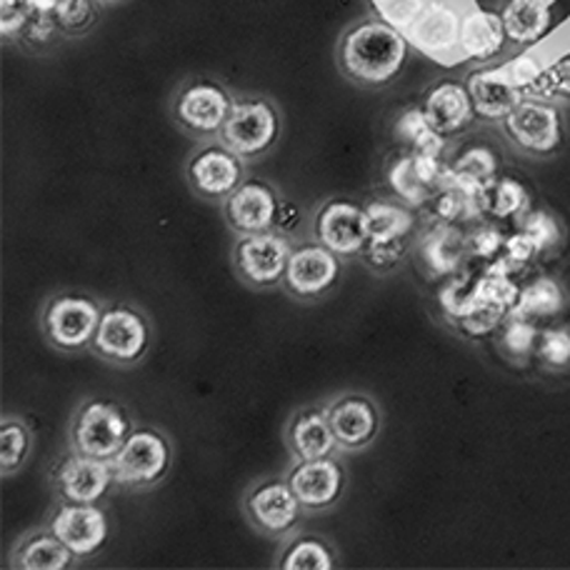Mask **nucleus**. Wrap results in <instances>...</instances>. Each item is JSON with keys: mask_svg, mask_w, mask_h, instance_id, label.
I'll list each match as a JSON object with an SVG mask.
<instances>
[{"mask_svg": "<svg viewBox=\"0 0 570 570\" xmlns=\"http://www.w3.org/2000/svg\"><path fill=\"white\" fill-rule=\"evenodd\" d=\"M233 108L230 96L213 80H196L180 90L176 100V118L183 128L196 136L220 134Z\"/></svg>", "mask_w": 570, "mask_h": 570, "instance_id": "1a4fd4ad", "label": "nucleus"}, {"mask_svg": "<svg viewBox=\"0 0 570 570\" xmlns=\"http://www.w3.org/2000/svg\"><path fill=\"white\" fill-rule=\"evenodd\" d=\"M276 226L281 230H293L295 226H298V208L291 206V203H283V206H278Z\"/></svg>", "mask_w": 570, "mask_h": 570, "instance_id": "49530a36", "label": "nucleus"}, {"mask_svg": "<svg viewBox=\"0 0 570 570\" xmlns=\"http://www.w3.org/2000/svg\"><path fill=\"white\" fill-rule=\"evenodd\" d=\"M501 18L508 40L518 46H533L551 30V8L546 0H505Z\"/></svg>", "mask_w": 570, "mask_h": 570, "instance_id": "5701e85b", "label": "nucleus"}, {"mask_svg": "<svg viewBox=\"0 0 570 570\" xmlns=\"http://www.w3.org/2000/svg\"><path fill=\"white\" fill-rule=\"evenodd\" d=\"M505 26L501 13L475 8L461 18V40L458 50L471 60H491L505 48Z\"/></svg>", "mask_w": 570, "mask_h": 570, "instance_id": "4be33fe9", "label": "nucleus"}, {"mask_svg": "<svg viewBox=\"0 0 570 570\" xmlns=\"http://www.w3.org/2000/svg\"><path fill=\"white\" fill-rule=\"evenodd\" d=\"M341 263L331 248L321 246H303L291 250L288 268H285V285L291 293L301 298H315L323 295L333 283L338 281Z\"/></svg>", "mask_w": 570, "mask_h": 570, "instance_id": "ddd939ff", "label": "nucleus"}, {"mask_svg": "<svg viewBox=\"0 0 570 570\" xmlns=\"http://www.w3.org/2000/svg\"><path fill=\"white\" fill-rule=\"evenodd\" d=\"M278 110L263 98L236 100L223 124L220 138L240 158H258L278 140Z\"/></svg>", "mask_w": 570, "mask_h": 570, "instance_id": "f03ea898", "label": "nucleus"}, {"mask_svg": "<svg viewBox=\"0 0 570 570\" xmlns=\"http://www.w3.org/2000/svg\"><path fill=\"white\" fill-rule=\"evenodd\" d=\"M505 250H508V258H511L513 263L531 261V258L535 256V253H538L533 238L528 236L525 230L518 233V236H513V238H508V240H505Z\"/></svg>", "mask_w": 570, "mask_h": 570, "instance_id": "c03bdc74", "label": "nucleus"}, {"mask_svg": "<svg viewBox=\"0 0 570 570\" xmlns=\"http://www.w3.org/2000/svg\"><path fill=\"white\" fill-rule=\"evenodd\" d=\"M100 315L98 305L83 295H60L46 311V333L58 348L78 351L94 343Z\"/></svg>", "mask_w": 570, "mask_h": 570, "instance_id": "0eeeda50", "label": "nucleus"}, {"mask_svg": "<svg viewBox=\"0 0 570 570\" xmlns=\"http://www.w3.org/2000/svg\"><path fill=\"white\" fill-rule=\"evenodd\" d=\"M368 228H371V240H395L403 238L405 233L413 228L411 213L395 206V203H371L368 208Z\"/></svg>", "mask_w": 570, "mask_h": 570, "instance_id": "c85d7f7f", "label": "nucleus"}, {"mask_svg": "<svg viewBox=\"0 0 570 570\" xmlns=\"http://www.w3.org/2000/svg\"><path fill=\"white\" fill-rule=\"evenodd\" d=\"M116 483L130 488H146L158 483L170 465V445L166 438L150 428L134 431L114 461Z\"/></svg>", "mask_w": 570, "mask_h": 570, "instance_id": "20e7f679", "label": "nucleus"}, {"mask_svg": "<svg viewBox=\"0 0 570 570\" xmlns=\"http://www.w3.org/2000/svg\"><path fill=\"white\" fill-rule=\"evenodd\" d=\"M395 136H399L403 142H409L415 153H428V156H441L445 146L443 142L445 136H441L438 130L431 128L423 108L405 110V114L399 118V124H395Z\"/></svg>", "mask_w": 570, "mask_h": 570, "instance_id": "cd10ccee", "label": "nucleus"}, {"mask_svg": "<svg viewBox=\"0 0 570 570\" xmlns=\"http://www.w3.org/2000/svg\"><path fill=\"white\" fill-rule=\"evenodd\" d=\"M0 463H3V475H10L23 465L26 455L30 451V431L18 419H6L3 431H0Z\"/></svg>", "mask_w": 570, "mask_h": 570, "instance_id": "2f4dec72", "label": "nucleus"}, {"mask_svg": "<svg viewBox=\"0 0 570 570\" xmlns=\"http://www.w3.org/2000/svg\"><path fill=\"white\" fill-rule=\"evenodd\" d=\"M503 246V238L501 233L493 230V228H481L478 233H473L471 236V250L475 253V256L481 258H491L498 253V248Z\"/></svg>", "mask_w": 570, "mask_h": 570, "instance_id": "37998d69", "label": "nucleus"}, {"mask_svg": "<svg viewBox=\"0 0 570 570\" xmlns=\"http://www.w3.org/2000/svg\"><path fill=\"white\" fill-rule=\"evenodd\" d=\"M130 433L128 415L116 403L90 401L73 423V448L80 455L114 461Z\"/></svg>", "mask_w": 570, "mask_h": 570, "instance_id": "7ed1b4c3", "label": "nucleus"}, {"mask_svg": "<svg viewBox=\"0 0 570 570\" xmlns=\"http://www.w3.org/2000/svg\"><path fill=\"white\" fill-rule=\"evenodd\" d=\"M226 216L230 228L240 236L250 233H266L276 226L278 198L266 183L248 180L230 193L226 203Z\"/></svg>", "mask_w": 570, "mask_h": 570, "instance_id": "2eb2a0df", "label": "nucleus"}, {"mask_svg": "<svg viewBox=\"0 0 570 570\" xmlns=\"http://www.w3.org/2000/svg\"><path fill=\"white\" fill-rule=\"evenodd\" d=\"M528 203V193L513 178H491L478 193V208L495 218H511Z\"/></svg>", "mask_w": 570, "mask_h": 570, "instance_id": "bb28decb", "label": "nucleus"}, {"mask_svg": "<svg viewBox=\"0 0 570 570\" xmlns=\"http://www.w3.org/2000/svg\"><path fill=\"white\" fill-rule=\"evenodd\" d=\"M281 568L285 570H331L333 568V556L328 548L315 538H303V541H295L288 551H285Z\"/></svg>", "mask_w": 570, "mask_h": 570, "instance_id": "7c9ffc66", "label": "nucleus"}, {"mask_svg": "<svg viewBox=\"0 0 570 570\" xmlns=\"http://www.w3.org/2000/svg\"><path fill=\"white\" fill-rule=\"evenodd\" d=\"M335 433L328 421V411H308L298 415L291 425V448L301 461L331 458L335 451Z\"/></svg>", "mask_w": 570, "mask_h": 570, "instance_id": "b1692460", "label": "nucleus"}, {"mask_svg": "<svg viewBox=\"0 0 570 570\" xmlns=\"http://www.w3.org/2000/svg\"><path fill=\"white\" fill-rule=\"evenodd\" d=\"M328 421L343 448L368 445L379 433V411L365 395H343L328 409Z\"/></svg>", "mask_w": 570, "mask_h": 570, "instance_id": "412c9836", "label": "nucleus"}, {"mask_svg": "<svg viewBox=\"0 0 570 570\" xmlns=\"http://www.w3.org/2000/svg\"><path fill=\"white\" fill-rule=\"evenodd\" d=\"M373 6L379 10L381 20L403 30V33H409L411 26L425 10L428 0H373Z\"/></svg>", "mask_w": 570, "mask_h": 570, "instance_id": "72a5a7b5", "label": "nucleus"}, {"mask_svg": "<svg viewBox=\"0 0 570 570\" xmlns=\"http://www.w3.org/2000/svg\"><path fill=\"white\" fill-rule=\"evenodd\" d=\"M76 553L53 533L36 535L20 546L16 566L23 570H63L73 563Z\"/></svg>", "mask_w": 570, "mask_h": 570, "instance_id": "393cba45", "label": "nucleus"}, {"mask_svg": "<svg viewBox=\"0 0 570 570\" xmlns=\"http://www.w3.org/2000/svg\"><path fill=\"white\" fill-rule=\"evenodd\" d=\"M114 481V463L104 461V458H90L80 453L66 458L56 475L58 493L68 503H96L108 493Z\"/></svg>", "mask_w": 570, "mask_h": 570, "instance_id": "f8f14e48", "label": "nucleus"}, {"mask_svg": "<svg viewBox=\"0 0 570 570\" xmlns=\"http://www.w3.org/2000/svg\"><path fill=\"white\" fill-rule=\"evenodd\" d=\"M150 343V328L142 313L128 308V305H116L100 315L96 331V353L100 358L114 363H136L146 353Z\"/></svg>", "mask_w": 570, "mask_h": 570, "instance_id": "423d86ee", "label": "nucleus"}, {"mask_svg": "<svg viewBox=\"0 0 570 570\" xmlns=\"http://www.w3.org/2000/svg\"><path fill=\"white\" fill-rule=\"evenodd\" d=\"M33 10H30L28 0H3L0 3V28H3V36H18L20 30H26L33 20Z\"/></svg>", "mask_w": 570, "mask_h": 570, "instance_id": "58836bf2", "label": "nucleus"}, {"mask_svg": "<svg viewBox=\"0 0 570 570\" xmlns=\"http://www.w3.org/2000/svg\"><path fill=\"white\" fill-rule=\"evenodd\" d=\"M538 355L551 368H566L570 363V331L551 328L538 338Z\"/></svg>", "mask_w": 570, "mask_h": 570, "instance_id": "c9c22d12", "label": "nucleus"}, {"mask_svg": "<svg viewBox=\"0 0 570 570\" xmlns=\"http://www.w3.org/2000/svg\"><path fill=\"white\" fill-rule=\"evenodd\" d=\"M403 256V238L395 240H371L368 243V261L375 268H391Z\"/></svg>", "mask_w": 570, "mask_h": 570, "instance_id": "ea45409f", "label": "nucleus"}, {"mask_svg": "<svg viewBox=\"0 0 570 570\" xmlns=\"http://www.w3.org/2000/svg\"><path fill=\"white\" fill-rule=\"evenodd\" d=\"M50 533L58 535L76 558L98 553L108 541V518L96 503H68L58 508L50 523Z\"/></svg>", "mask_w": 570, "mask_h": 570, "instance_id": "9b49d317", "label": "nucleus"}, {"mask_svg": "<svg viewBox=\"0 0 570 570\" xmlns=\"http://www.w3.org/2000/svg\"><path fill=\"white\" fill-rule=\"evenodd\" d=\"M73 3L76 0H28V6L36 16H56V18L63 16Z\"/></svg>", "mask_w": 570, "mask_h": 570, "instance_id": "a18cd8bd", "label": "nucleus"}, {"mask_svg": "<svg viewBox=\"0 0 570 570\" xmlns=\"http://www.w3.org/2000/svg\"><path fill=\"white\" fill-rule=\"evenodd\" d=\"M315 233L325 248L335 256H355L371 243L368 213L348 200H331L318 213Z\"/></svg>", "mask_w": 570, "mask_h": 570, "instance_id": "9d476101", "label": "nucleus"}, {"mask_svg": "<svg viewBox=\"0 0 570 570\" xmlns=\"http://www.w3.org/2000/svg\"><path fill=\"white\" fill-rule=\"evenodd\" d=\"M570 98V58L558 60V63L543 68L541 78L535 80L533 88L528 90L525 98Z\"/></svg>", "mask_w": 570, "mask_h": 570, "instance_id": "473e14b6", "label": "nucleus"}, {"mask_svg": "<svg viewBox=\"0 0 570 570\" xmlns=\"http://www.w3.org/2000/svg\"><path fill=\"white\" fill-rule=\"evenodd\" d=\"M391 178V186L393 190L399 193L401 198H405L409 203H415V206H421L428 198L433 196V188L428 186V183L421 178L419 168H415V160H413V153L411 156H403L401 160L393 163V168L389 173Z\"/></svg>", "mask_w": 570, "mask_h": 570, "instance_id": "c756f323", "label": "nucleus"}, {"mask_svg": "<svg viewBox=\"0 0 570 570\" xmlns=\"http://www.w3.org/2000/svg\"><path fill=\"white\" fill-rule=\"evenodd\" d=\"M190 186L206 198H228L240 186L243 166L228 146H208L196 153L188 166Z\"/></svg>", "mask_w": 570, "mask_h": 570, "instance_id": "4468645a", "label": "nucleus"}, {"mask_svg": "<svg viewBox=\"0 0 570 570\" xmlns=\"http://www.w3.org/2000/svg\"><path fill=\"white\" fill-rule=\"evenodd\" d=\"M236 268L243 281H248L258 288L278 283L285 278V268H288L291 248L283 238L273 236V233H250V236H240L236 243Z\"/></svg>", "mask_w": 570, "mask_h": 570, "instance_id": "6e6552de", "label": "nucleus"}, {"mask_svg": "<svg viewBox=\"0 0 570 570\" xmlns=\"http://www.w3.org/2000/svg\"><path fill=\"white\" fill-rule=\"evenodd\" d=\"M423 114L438 134L453 136L473 124L475 108L465 86L455 83V80H443L425 96Z\"/></svg>", "mask_w": 570, "mask_h": 570, "instance_id": "aec40b11", "label": "nucleus"}, {"mask_svg": "<svg viewBox=\"0 0 570 570\" xmlns=\"http://www.w3.org/2000/svg\"><path fill=\"white\" fill-rule=\"evenodd\" d=\"M503 315H505V311L498 308V305H493V303L473 301L468 313L461 315V323L471 335H483V333H491L495 325L503 321Z\"/></svg>", "mask_w": 570, "mask_h": 570, "instance_id": "e433bc0d", "label": "nucleus"}, {"mask_svg": "<svg viewBox=\"0 0 570 570\" xmlns=\"http://www.w3.org/2000/svg\"><path fill=\"white\" fill-rule=\"evenodd\" d=\"M468 94H471L475 116L485 120H505L525 98L503 68L475 70L468 76Z\"/></svg>", "mask_w": 570, "mask_h": 570, "instance_id": "6ab92c4d", "label": "nucleus"}, {"mask_svg": "<svg viewBox=\"0 0 570 570\" xmlns=\"http://www.w3.org/2000/svg\"><path fill=\"white\" fill-rule=\"evenodd\" d=\"M425 256H428V261H431V266L438 273L451 271L455 266V261H458V253L451 248L448 233H443V236H438V238L433 236V240L428 243V248H425Z\"/></svg>", "mask_w": 570, "mask_h": 570, "instance_id": "a19ab883", "label": "nucleus"}, {"mask_svg": "<svg viewBox=\"0 0 570 570\" xmlns=\"http://www.w3.org/2000/svg\"><path fill=\"white\" fill-rule=\"evenodd\" d=\"M288 483L303 508L321 511V508H328L338 501L343 471L331 458H313V461H301L293 468L288 473Z\"/></svg>", "mask_w": 570, "mask_h": 570, "instance_id": "f3484780", "label": "nucleus"}, {"mask_svg": "<svg viewBox=\"0 0 570 570\" xmlns=\"http://www.w3.org/2000/svg\"><path fill=\"white\" fill-rule=\"evenodd\" d=\"M461 18L463 16H458L455 8L443 3V0H428L425 10L405 36L421 53L445 58L453 53L458 40H461Z\"/></svg>", "mask_w": 570, "mask_h": 570, "instance_id": "dca6fc26", "label": "nucleus"}, {"mask_svg": "<svg viewBox=\"0 0 570 570\" xmlns=\"http://www.w3.org/2000/svg\"><path fill=\"white\" fill-rule=\"evenodd\" d=\"M411 40L385 20H363L343 36L338 60L343 73L363 86H385L401 76Z\"/></svg>", "mask_w": 570, "mask_h": 570, "instance_id": "f257e3e1", "label": "nucleus"}, {"mask_svg": "<svg viewBox=\"0 0 570 570\" xmlns=\"http://www.w3.org/2000/svg\"><path fill=\"white\" fill-rule=\"evenodd\" d=\"M503 126L515 146L533 156H551L561 148V114L548 100L523 98L513 114L503 120Z\"/></svg>", "mask_w": 570, "mask_h": 570, "instance_id": "39448f33", "label": "nucleus"}, {"mask_svg": "<svg viewBox=\"0 0 570 570\" xmlns=\"http://www.w3.org/2000/svg\"><path fill=\"white\" fill-rule=\"evenodd\" d=\"M563 303H566V295L561 285L551 278H538L535 283H531L528 288L518 293V301L511 313L523 315V318H531V321H541L561 313Z\"/></svg>", "mask_w": 570, "mask_h": 570, "instance_id": "a878e982", "label": "nucleus"}, {"mask_svg": "<svg viewBox=\"0 0 570 570\" xmlns=\"http://www.w3.org/2000/svg\"><path fill=\"white\" fill-rule=\"evenodd\" d=\"M523 230L533 238L538 253L553 248L556 243L561 240V228H558V223L543 210L531 213V216H528L523 223Z\"/></svg>", "mask_w": 570, "mask_h": 570, "instance_id": "4c0bfd02", "label": "nucleus"}, {"mask_svg": "<svg viewBox=\"0 0 570 570\" xmlns=\"http://www.w3.org/2000/svg\"><path fill=\"white\" fill-rule=\"evenodd\" d=\"M301 501L295 498L291 483L268 481L261 483L248 495V513L263 533L281 535L298 523Z\"/></svg>", "mask_w": 570, "mask_h": 570, "instance_id": "a211bd4d", "label": "nucleus"}, {"mask_svg": "<svg viewBox=\"0 0 570 570\" xmlns=\"http://www.w3.org/2000/svg\"><path fill=\"white\" fill-rule=\"evenodd\" d=\"M94 18H96L94 0H76V3L58 18V23L66 30H83L94 23Z\"/></svg>", "mask_w": 570, "mask_h": 570, "instance_id": "79ce46f5", "label": "nucleus"}, {"mask_svg": "<svg viewBox=\"0 0 570 570\" xmlns=\"http://www.w3.org/2000/svg\"><path fill=\"white\" fill-rule=\"evenodd\" d=\"M538 338H541V335H538L535 323L531 318L511 313V321L505 323V331H503V345L508 353L528 355L538 345Z\"/></svg>", "mask_w": 570, "mask_h": 570, "instance_id": "f704fd0d", "label": "nucleus"}]
</instances>
